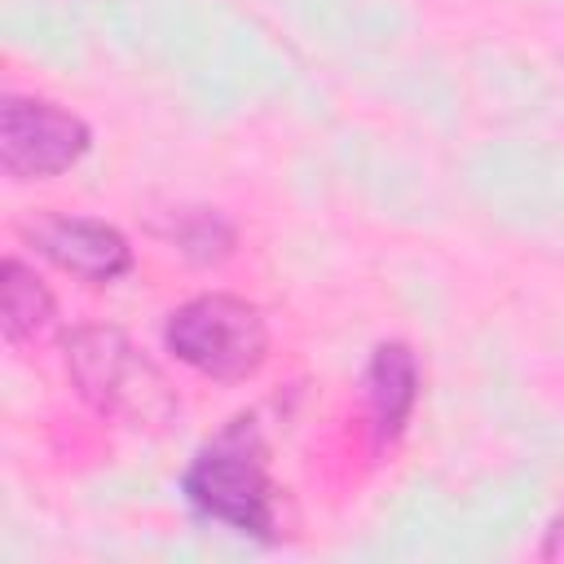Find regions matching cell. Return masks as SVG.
I'll return each mask as SVG.
<instances>
[{"label": "cell", "mask_w": 564, "mask_h": 564, "mask_svg": "<svg viewBox=\"0 0 564 564\" xmlns=\"http://www.w3.org/2000/svg\"><path fill=\"white\" fill-rule=\"evenodd\" d=\"M163 344L189 370L220 383H238L260 370L269 352V330L256 304L238 295H198L167 317Z\"/></svg>", "instance_id": "6da1fadb"}, {"label": "cell", "mask_w": 564, "mask_h": 564, "mask_svg": "<svg viewBox=\"0 0 564 564\" xmlns=\"http://www.w3.org/2000/svg\"><path fill=\"white\" fill-rule=\"evenodd\" d=\"M181 494L189 498V507L198 516L220 520L242 538L273 542L278 489L264 476L260 454L238 432H229L216 445H207L203 454H194V463L181 476Z\"/></svg>", "instance_id": "7a4b0ae2"}, {"label": "cell", "mask_w": 564, "mask_h": 564, "mask_svg": "<svg viewBox=\"0 0 564 564\" xmlns=\"http://www.w3.org/2000/svg\"><path fill=\"white\" fill-rule=\"evenodd\" d=\"M93 145V132L79 115L40 101L4 97L0 106V167L13 181H44L75 167Z\"/></svg>", "instance_id": "3957f363"}, {"label": "cell", "mask_w": 564, "mask_h": 564, "mask_svg": "<svg viewBox=\"0 0 564 564\" xmlns=\"http://www.w3.org/2000/svg\"><path fill=\"white\" fill-rule=\"evenodd\" d=\"M66 366H70V379H75L79 397L88 405H97L101 414L123 410L137 397L132 379L150 375L145 361L137 357V348L123 339V330H110V326L75 330L66 339Z\"/></svg>", "instance_id": "277c9868"}, {"label": "cell", "mask_w": 564, "mask_h": 564, "mask_svg": "<svg viewBox=\"0 0 564 564\" xmlns=\"http://www.w3.org/2000/svg\"><path fill=\"white\" fill-rule=\"evenodd\" d=\"M31 242L40 256H48L57 269L84 278V282H115L132 269V247L128 238L88 216H48L31 229Z\"/></svg>", "instance_id": "5b68a950"}, {"label": "cell", "mask_w": 564, "mask_h": 564, "mask_svg": "<svg viewBox=\"0 0 564 564\" xmlns=\"http://www.w3.org/2000/svg\"><path fill=\"white\" fill-rule=\"evenodd\" d=\"M419 401V361L405 344H379L366 366V405L379 441H397Z\"/></svg>", "instance_id": "8992f818"}, {"label": "cell", "mask_w": 564, "mask_h": 564, "mask_svg": "<svg viewBox=\"0 0 564 564\" xmlns=\"http://www.w3.org/2000/svg\"><path fill=\"white\" fill-rule=\"evenodd\" d=\"M0 326H4V339L9 344H22V339H35L48 317H53V295L48 286L40 282L35 269H26L22 260H4L0 269Z\"/></svg>", "instance_id": "52a82bcc"}, {"label": "cell", "mask_w": 564, "mask_h": 564, "mask_svg": "<svg viewBox=\"0 0 564 564\" xmlns=\"http://www.w3.org/2000/svg\"><path fill=\"white\" fill-rule=\"evenodd\" d=\"M172 242L194 260H220L234 247V225L212 207H185L172 216Z\"/></svg>", "instance_id": "ba28073f"}, {"label": "cell", "mask_w": 564, "mask_h": 564, "mask_svg": "<svg viewBox=\"0 0 564 564\" xmlns=\"http://www.w3.org/2000/svg\"><path fill=\"white\" fill-rule=\"evenodd\" d=\"M542 555H546V560H560V555H564V520H555V524L546 529V542H542Z\"/></svg>", "instance_id": "9c48e42d"}]
</instances>
